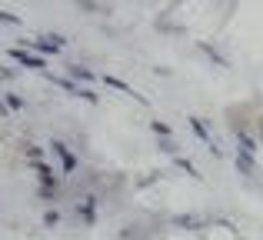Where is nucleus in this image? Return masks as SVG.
<instances>
[{
  "mask_svg": "<svg viewBox=\"0 0 263 240\" xmlns=\"http://www.w3.org/2000/svg\"><path fill=\"white\" fill-rule=\"evenodd\" d=\"M60 224V210H47L44 214V227H57Z\"/></svg>",
  "mask_w": 263,
  "mask_h": 240,
  "instance_id": "nucleus-12",
  "label": "nucleus"
},
{
  "mask_svg": "<svg viewBox=\"0 0 263 240\" xmlns=\"http://www.w3.org/2000/svg\"><path fill=\"white\" fill-rule=\"evenodd\" d=\"M10 60H17L20 67H27V70H44L47 67V60L44 57H33V53H27V50H20V47H10Z\"/></svg>",
  "mask_w": 263,
  "mask_h": 240,
  "instance_id": "nucleus-3",
  "label": "nucleus"
},
{
  "mask_svg": "<svg viewBox=\"0 0 263 240\" xmlns=\"http://www.w3.org/2000/svg\"><path fill=\"white\" fill-rule=\"evenodd\" d=\"M177 167H180V170H186L190 177H200V174H197V167H193L190 160H183V157H177Z\"/></svg>",
  "mask_w": 263,
  "mask_h": 240,
  "instance_id": "nucleus-14",
  "label": "nucleus"
},
{
  "mask_svg": "<svg viewBox=\"0 0 263 240\" xmlns=\"http://www.w3.org/2000/svg\"><path fill=\"white\" fill-rule=\"evenodd\" d=\"M0 24H13V27H17V24H20V17H17V13H7V10H0Z\"/></svg>",
  "mask_w": 263,
  "mask_h": 240,
  "instance_id": "nucleus-15",
  "label": "nucleus"
},
{
  "mask_svg": "<svg viewBox=\"0 0 263 240\" xmlns=\"http://www.w3.org/2000/svg\"><path fill=\"white\" fill-rule=\"evenodd\" d=\"M30 167L37 170V177H40V183H44V190H60V177H57V170H53L47 160H33Z\"/></svg>",
  "mask_w": 263,
  "mask_h": 240,
  "instance_id": "nucleus-2",
  "label": "nucleus"
},
{
  "mask_svg": "<svg viewBox=\"0 0 263 240\" xmlns=\"http://www.w3.org/2000/svg\"><path fill=\"white\" fill-rule=\"evenodd\" d=\"M27 47H33V50H40V53H53V57H57L60 53V47L57 44H44V40H24Z\"/></svg>",
  "mask_w": 263,
  "mask_h": 240,
  "instance_id": "nucleus-10",
  "label": "nucleus"
},
{
  "mask_svg": "<svg viewBox=\"0 0 263 240\" xmlns=\"http://www.w3.org/2000/svg\"><path fill=\"white\" fill-rule=\"evenodd\" d=\"M190 127H193V134L200 137V140L206 143V147L213 150V154H217V147H213V140H210V134H206V127H203V120H197V117H190Z\"/></svg>",
  "mask_w": 263,
  "mask_h": 240,
  "instance_id": "nucleus-8",
  "label": "nucleus"
},
{
  "mask_svg": "<svg viewBox=\"0 0 263 240\" xmlns=\"http://www.w3.org/2000/svg\"><path fill=\"white\" fill-rule=\"evenodd\" d=\"M50 150L60 157V163H64L67 174H70V170H77V157H73L70 150H67V143H64V140H50Z\"/></svg>",
  "mask_w": 263,
  "mask_h": 240,
  "instance_id": "nucleus-4",
  "label": "nucleus"
},
{
  "mask_svg": "<svg viewBox=\"0 0 263 240\" xmlns=\"http://www.w3.org/2000/svg\"><path fill=\"white\" fill-rule=\"evenodd\" d=\"M160 150H163V154H177V143H174V140H170V137H167V140L160 143Z\"/></svg>",
  "mask_w": 263,
  "mask_h": 240,
  "instance_id": "nucleus-16",
  "label": "nucleus"
},
{
  "mask_svg": "<svg viewBox=\"0 0 263 240\" xmlns=\"http://www.w3.org/2000/svg\"><path fill=\"white\" fill-rule=\"evenodd\" d=\"M80 217H84V224L97 220V200H93V197H84V204H80Z\"/></svg>",
  "mask_w": 263,
  "mask_h": 240,
  "instance_id": "nucleus-6",
  "label": "nucleus"
},
{
  "mask_svg": "<svg viewBox=\"0 0 263 240\" xmlns=\"http://www.w3.org/2000/svg\"><path fill=\"white\" fill-rule=\"evenodd\" d=\"M20 150H24V157H27V160H44V147H40V143H30V140H24V143H20Z\"/></svg>",
  "mask_w": 263,
  "mask_h": 240,
  "instance_id": "nucleus-7",
  "label": "nucleus"
},
{
  "mask_svg": "<svg viewBox=\"0 0 263 240\" xmlns=\"http://www.w3.org/2000/svg\"><path fill=\"white\" fill-rule=\"evenodd\" d=\"M0 80H13V70H7V67H0Z\"/></svg>",
  "mask_w": 263,
  "mask_h": 240,
  "instance_id": "nucleus-17",
  "label": "nucleus"
},
{
  "mask_svg": "<svg viewBox=\"0 0 263 240\" xmlns=\"http://www.w3.org/2000/svg\"><path fill=\"white\" fill-rule=\"evenodd\" d=\"M4 104H7V110H24V97H17V94H4Z\"/></svg>",
  "mask_w": 263,
  "mask_h": 240,
  "instance_id": "nucleus-11",
  "label": "nucleus"
},
{
  "mask_svg": "<svg viewBox=\"0 0 263 240\" xmlns=\"http://www.w3.org/2000/svg\"><path fill=\"white\" fill-rule=\"evenodd\" d=\"M50 77V84H57V87H64L70 97H84L87 104H97V94L90 90V87H80V84H73V80H67V77H53V73H47Z\"/></svg>",
  "mask_w": 263,
  "mask_h": 240,
  "instance_id": "nucleus-1",
  "label": "nucleus"
},
{
  "mask_svg": "<svg viewBox=\"0 0 263 240\" xmlns=\"http://www.w3.org/2000/svg\"><path fill=\"white\" fill-rule=\"evenodd\" d=\"M260 130H263V120H260Z\"/></svg>",
  "mask_w": 263,
  "mask_h": 240,
  "instance_id": "nucleus-18",
  "label": "nucleus"
},
{
  "mask_svg": "<svg viewBox=\"0 0 263 240\" xmlns=\"http://www.w3.org/2000/svg\"><path fill=\"white\" fill-rule=\"evenodd\" d=\"M233 130H237V140H240V154H250V157L257 154V140H253L243 127H233Z\"/></svg>",
  "mask_w": 263,
  "mask_h": 240,
  "instance_id": "nucleus-5",
  "label": "nucleus"
},
{
  "mask_svg": "<svg viewBox=\"0 0 263 240\" xmlns=\"http://www.w3.org/2000/svg\"><path fill=\"white\" fill-rule=\"evenodd\" d=\"M150 130H154L157 137H170V127H167V123H160V120H154V123H150Z\"/></svg>",
  "mask_w": 263,
  "mask_h": 240,
  "instance_id": "nucleus-13",
  "label": "nucleus"
},
{
  "mask_svg": "<svg viewBox=\"0 0 263 240\" xmlns=\"http://www.w3.org/2000/svg\"><path fill=\"white\" fill-rule=\"evenodd\" d=\"M67 73H70V77H77V80H84V84L97 80V73H93V70H87V67H80V64H70V67H67Z\"/></svg>",
  "mask_w": 263,
  "mask_h": 240,
  "instance_id": "nucleus-9",
  "label": "nucleus"
}]
</instances>
